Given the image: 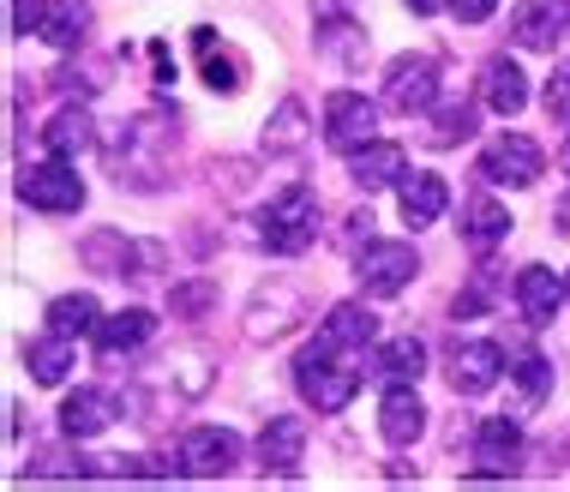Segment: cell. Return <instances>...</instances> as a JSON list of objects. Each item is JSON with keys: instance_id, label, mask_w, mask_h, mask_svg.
<instances>
[{"instance_id": "obj_1", "label": "cell", "mask_w": 570, "mask_h": 492, "mask_svg": "<svg viewBox=\"0 0 570 492\" xmlns=\"http://www.w3.org/2000/svg\"><path fill=\"white\" fill-rule=\"evenodd\" d=\"M175 150H180V120L168 109H145L109 138V168L120 187L157 193L168 180V168H175Z\"/></svg>"}, {"instance_id": "obj_2", "label": "cell", "mask_w": 570, "mask_h": 492, "mask_svg": "<svg viewBox=\"0 0 570 492\" xmlns=\"http://www.w3.org/2000/svg\"><path fill=\"white\" fill-rule=\"evenodd\" d=\"M366 355L361 348H336L325 343V336H313V343L301 348V361H295V391L306 396V409H318V414H343L354 396H361V384L373 366H361Z\"/></svg>"}, {"instance_id": "obj_3", "label": "cell", "mask_w": 570, "mask_h": 492, "mask_svg": "<svg viewBox=\"0 0 570 492\" xmlns=\"http://www.w3.org/2000/svg\"><path fill=\"white\" fill-rule=\"evenodd\" d=\"M318 240V193L313 187H283L258 210V246L276 258H301Z\"/></svg>"}, {"instance_id": "obj_4", "label": "cell", "mask_w": 570, "mask_h": 492, "mask_svg": "<svg viewBox=\"0 0 570 492\" xmlns=\"http://www.w3.org/2000/svg\"><path fill=\"white\" fill-rule=\"evenodd\" d=\"M354 276H361V288L373 301H391L421 276V253H414L409 240H366L361 253H354Z\"/></svg>"}, {"instance_id": "obj_5", "label": "cell", "mask_w": 570, "mask_h": 492, "mask_svg": "<svg viewBox=\"0 0 570 492\" xmlns=\"http://www.w3.org/2000/svg\"><path fill=\"white\" fill-rule=\"evenodd\" d=\"M79 253H85V265L102 270V276H157V270H168V246H157V240H127V235H115V228L85 235Z\"/></svg>"}, {"instance_id": "obj_6", "label": "cell", "mask_w": 570, "mask_h": 492, "mask_svg": "<svg viewBox=\"0 0 570 492\" xmlns=\"http://www.w3.org/2000/svg\"><path fill=\"white\" fill-rule=\"evenodd\" d=\"M439 90H444V72L433 55H396L384 67V109H396V115L439 109Z\"/></svg>"}, {"instance_id": "obj_7", "label": "cell", "mask_w": 570, "mask_h": 492, "mask_svg": "<svg viewBox=\"0 0 570 492\" xmlns=\"http://www.w3.org/2000/svg\"><path fill=\"white\" fill-rule=\"evenodd\" d=\"M19 198L30 210H42V217H79L85 210V180L67 157H49L19 180Z\"/></svg>"}, {"instance_id": "obj_8", "label": "cell", "mask_w": 570, "mask_h": 492, "mask_svg": "<svg viewBox=\"0 0 570 492\" xmlns=\"http://www.w3.org/2000/svg\"><path fill=\"white\" fill-rule=\"evenodd\" d=\"M541 168H547V157H541V145H534L529 132H499L492 145L481 150V180L487 187H534L541 180Z\"/></svg>"}, {"instance_id": "obj_9", "label": "cell", "mask_w": 570, "mask_h": 492, "mask_svg": "<svg viewBox=\"0 0 570 492\" xmlns=\"http://www.w3.org/2000/svg\"><path fill=\"white\" fill-rule=\"evenodd\" d=\"M522 469V426L511 414H487L474 426V474L469 481H511Z\"/></svg>"}, {"instance_id": "obj_10", "label": "cell", "mask_w": 570, "mask_h": 492, "mask_svg": "<svg viewBox=\"0 0 570 492\" xmlns=\"http://www.w3.org/2000/svg\"><path fill=\"white\" fill-rule=\"evenodd\" d=\"M306 318V295L295 283H265L253 301H246V343H276Z\"/></svg>"}, {"instance_id": "obj_11", "label": "cell", "mask_w": 570, "mask_h": 492, "mask_svg": "<svg viewBox=\"0 0 570 492\" xmlns=\"http://www.w3.org/2000/svg\"><path fill=\"white\" fill-rule=\"evenodd\" d=\"M240 469V433H228V426H193L187 439H180V474H193V481H223V474Z\"/></svg>"}, {"instance_id": "obj_12", "label": "cell", "mask_w": 570, "mask_h": 492, "mask_svg": "<svg viewBox=\"0 0 570 492\" xmlns=\"http://www.w3.org/2000/svg\"><path fill=\"white\" fill-rule=\"evenodd\" d=\"M379 138V102H366L361 90H331V102H325V145L331 150H361V145H373Z\"/></svg>"}, {"instance_id": "obj_13", "label": "cell", "mask_w": 570, "mask_h": 492, "mask_svg": "<svg viewBox=\"0 0 570 492\" xmlns=\"http://www.w3.org/2000/svg\"><path fill=\"white\" fill-rule=\"evenodd\" d=\"M511 37L534 55H559V42H570V0H522Z\"/></svg>"}, {"instance_id": "obj_14", "label": "cell", "mask_w": 570, "mask_h": 492, "mask_svg": "<svg viewBox=\"0 0 570 492\" xmlns=\"http://www.w3.org/2000/svg\"><path fill=\"white\" fill-rule=\"evenodd\" d=\"M456 396H487L492 384L504 378V348L499 343H456L451 348V366H444Z\"/></svg>"}, {"instance_id": "obj_15", "label": "cell", "mask_w": 570, "mask_h": 492, "mask_svg": "<svg viewBox=\"0 0 570 492\" xmlns=\"http://www.w3.org/2000/svg\"><path fill=\"white\" fill-rule=\"evenodd\" d=\"M306 463V421L301 414H271L258 433V469L265 474H301Z\"/></svg>"}, {"instance_id": "obj_16", "label": "cell", "mask_w": 570, "mask_h": 492, "mask_svg": "<svg viewBox=\"0 0 570 492\" xmlns=\"http://www.w3.org/2000/svg\"><path fill=\"white\" fill-rule=\"evenodd\" d=\"M403 175H409V150L391 145V138H373V145L348 150V180L361 193H384V187H396Z\"/></svg>"}, {"instance_id": "obj_17", "label": "cell", "mask_w": 570, "mask_h": 492, "mask_svg": "<svg viewBox=\"0 0 570 492\" xmlns=\"http://www.w3.org/2000/svg\"><path fill=\"white\" fill-rule=\"evenodd\" d=\"M379 433L384 444H414L426 433V403L414 396V384H384V396H379Z\"/></svg>"}, {"instance_id": "obj_18", "label": "cell", "mask_w": 570, "mask_h": 492, "mask_svg": "<svg viewBox=\"0 0 570 492\" xmlns=\"http://www.w3.org/2000/svg\"><path fill=\"white\" fill-rule=\"evenodd\" d=\"M115 414H120V403L109 391H97V384H85V391H72L67 403H60V433L67 439H97V433H109L115 426Z\"/></svg>"}, {"instance_id": "obj_19", "label": "cell", "mask_w": 570, "mask_h": 492, "mask_svg": "<svg viewBox=\"0 0 570 492\" xmlns=\"http://www.w3.org/2000/svg\"><path fill=\"white\" fill-rule=\"evenodd\" d=\"M150 336H157V313H145V306H127V313H102V325H97V355H102V361L138 355Z\"/></svg>"}, {"instance_id": "obj_20", "label": "cell", "mask_w": 570, "mask_h": 492, "mask_svg": "<svg viewBox=\"0 0 570 492\" xmlns=\"http://www.w3.org/2000/svg\"><path fill=\"white\" fill-rule=\"evenodd\" d=\"M481 97H487V109L504 115V120L522 115V109H529V72H522L511 55H492L481 67Z\"/></svg>"}, {"instance_id": "obj_21", "label": "cell", "mask_w": 570, "mask_h": 492, "mask_svg": "<svg viewBox=\"0 0 570 492\" xmlns=\"http://www.w3.org/2000/svg\"><path fill=\"white\" fill-rule=\"evenodd\" d=\"M37 37L49 42V49H60V55L85 49V37H90V0H42Z\"/></svg>"}, {"instance_id": "obj_22", "label": "cell", "mask_w": 570, "mask_h": 492, "mask_svg": "<svg viewBox=\"0 0 570 492\" xmlns=\"http://www.w3.org/2000/svg\"><path fill=\"white\" fill-rule=\"evenodd\" d=\"M517 306H522V318H529V325H552V318H559V306H570L559 270H547V265L522 270L517 276Z\"/></svg>"}, {"instance_id": "obj_23", "label": "cell", "mask_w": 570, "mask_h": 492, "mask_svg": "<svg viewBox=\"0 0 570 492\" xmlns=\"http://www.w3.org/2000/svg\"><path fill=\"white\" fill-rule=\"evenodd\" d=\"M373 378L379 384H421L426 373V348H421V336H391V343H373Z\"/></svg>"}, {"instance_id": "obj_24", "label": "cell", "mask_w": 570, "mask_h": 492, "mask_svg": "<svg viewBox=\"0 0 570 492\" xmlns=\"http://www.w3.org/2000/svg\"><path fill=\"white\" fill-rule=\"evenodd\" d=\"M396 205H403V223L409 228H426V223L444 217L451 187H444L439 175H403V180H396Z\"/></svg>"}, {"instance_id": "obj_25", "label": "cell", "mask_w": 570, "mask_h": 492, "mask_svg": "<svg viewBox=\"0 0 570 492\" xmlns=\"http://www.w3.org/2000/svg\"><path fill=\"white\" fill-rule=\"evenodd\" d=\"M504 235H511V210L499 205V198H487V193H474L469 205H462V240L474 246V253H492Z\"/></svg>"}, {"instance_id": "obj_26", "label": "cell", "mask_w": 570, "mask_h": 492, "mask_svg": "<svg viewBox=\"0 0 570 492\" xmlns=\"http://www.w3.org/2000/svg\"><path fill=\"white\" fill-rule=\"evenodd\" d=\"M325 343H336V348H373L379 343V318H373V306H361V301H343V306H331V318H325Z\"/></svg>"}, {"instance_id": "obj_27", "label": "cell", "mask_w": 570, "mask_h": 492, "mask_svg": "<svg viewBox=\"0 0 570 492\" xmlns=\"http://www.w3.org/2000/svg\"><path fill=\"white\" fill-rule=\"evenodd\" d=\"M97 145V120H90L85 109H60L49 127H42V150H49V157H85V150Z\"/></svg>"}, {"instance_id": "obj_28", "label": "cell", "mask_w": 570, "mask_h": 492, "mask_svg": "<svg viewBox=\"0 0 570 492\" xmlns=\"http://www.w3.org/2000/svg\"><path fill=\"white\" fill-rule=\"evenodd\" d=\"M318 49H325L331 60H343V67H361L366 60V30L354 19H343L336 7H325L318 12Z\"/></svg>"}, {"instance_id": "obj_29", "label": "cell", "mask_w": 570, "mask_h": 492, "mask_svg": "<svg viewBox=\"0 0 570 492\" xmlns=\"http://www.w3.org/2000/svg\"><path fill=\"white\" fill-rule=\"evenodd\" d=\"M306 138H313V127H306V102L283 97V102H276V115L265 120V150H271V157H288V150H301Z\"/></svg>"}, {"instance_id": "obj_30", "label": "cell", "mask_w": 570, "mask_h": 492, "mask_svg": "<svg viewBox=\"0 0 570 492\" xmlns=\"http://www.w3.org/2000/svg\"><path fill=\"white\" fill-rule=\"evenodd\" d=\"M97 325H102V301L97 295H60V301H49V331H60V336H97Z\"/></svg>"}, {"instance_id": "obj_31", "label": "cell", "mask_w": 570, "mask_h": 492, "mask_svg": "<svg viewBox=\"0 0 570 492\" xmlns=\"http://www.w3.org/2000/svg\"><path fill=\"white\" fill-rule=\"evenodd\" d=\"M24 366H30V378H37V384H67V373H72V336H60V331L37 336V343L24 348Z\"/></svg>"}, {"instance_id": "obj_32", "label": "cell", "mask_w": 570, "mask_h": 492, "mask_svg": "<svg viewBox=\"0 0 570 492\" xmlns=\"http://www.w3.org/2000/svg\"><path fill=\"white\" fill-rule=\"evenodd\" d=\"M426 145L433 150H451V145H462V138H474V109L469 102H451V109H426Z\"/></svg>"}, {"instance_id": "obj_33", "label": "cell", "mask_w": 570, "mask_h": 492, "mask_svg": "<svg viewBox=\"0 0 570 492\" xmlns=\"http://www.w3.org/2000/svg\"><path fill=\"white\" fill-rule=\"evenodd\" d=\"M193 42H198V55H205V85H210V90H240V85H246L235 55H223V60H217V37H210L205 24H198V37H193Z\"/></svg>"}, {"instance_id": "obj_34", "label": "cell", "mask_w": 570, "mask_h": 492, "mask_svg": "<svg viewBox=\"0 0 570 492\" xmlns=\"http://www.w3.org/2000/svg\"><path fill=\"white\" fill-rule=\"evenodd\" d=\"M168 306H175V318H205L210 306H217V283H210V276L175 283V288H168Z\"/></svg>"}, {"instance_id": "obj_35", "label": "cell", "mask_w": 570, "mask_h": 492, "mask_svg": "<svg viewBox=\"0 0 570 492\" xmlns=\"http://www.w3.org/2000/svg\"><path fill=\"white\" fill-rule=\"evenodd\" d=\"M511 373H517V384H522V396H529V403H541V396L552 391V366H547V355H534V348H517Z\"/></svg>"}, {"instance_id": "obj_36", "label": "cell", "mask_w": 570, "mask_h": 492, "mask_svg": "<svg viewBox=\"0 0 570 492\" xmlns=\"http://www.w3.org/2000/svg\"><path fill=\"white\" fill-rule=\"evenodd\" d=\"M547 115L559 120V127H570V60H559V67H552V79H547Z\"/></svg>"}, {"instance_id": "obj_37", "label": "cell", "mask_w": 570, "mask_h": 492, "mask_svg": "<svg viewBox=\"0 0 570 492\" xmlns=\"http://www.w3.org/2000/svg\"><path fill=\"white\" fill-rule=\"evenodd\" d=\"M451 12L462 24H487L492 12H499V0H451Z\"/></svg>"}, {"instance_id": "obj_38", "label": "cell", "mask_w": 570, "mask_h": 492, "mask_svg": "<svg viewBox=\"0 0 570 492\" xmlns=\"http://www.w3.org/2000/svg\"><path fill=\"white\" fill-rule=\"evenodd\" d=\"M37 19H42V0H12V30H19V37H30Z\"/></svg>"}, {"instance_id": "obj_39", "label": "cell", "mask_w": 570, "mask_h": 492, "mask_svg": "<svg viewBox=\"0 0 570 492\" xmlns=\"http://www.w3.org/2000/svg\"><path fill=\"white\" fill-rule=\"evenodd\" d=\"M403 7H409V12H421V19H426V12H439V7H451V0H403Z\"/></svg>"}, {"instance_id": "obj_40", "label": "cell", "mask_w": 570, "mask_h": 492, "mask_svg": "<svg viewBox=\"0 0 570 492\" xmlns=\"http://www.w3.org/2000/svg\"><path fill=\"white\" fill-rule=\"evenodd\" d=\"M559 163H564V175H570V138H564V150H559Z\"/></svg>"}, {"instance_id": "obj_41", "label": "cell", "mask_w": 570, "mask_h": 492, "mask_svg": "<svg viewBox=\"0 0 570 492\" xmlns=\"http://www.w3.org/2000/svg\"><path fill=\"white\" fill-rule=\"evenodd\" d=\"M564 301H570V270H564Z\"/></svg>"}]
</instances>
